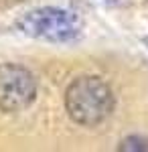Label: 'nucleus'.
I'll return each mask as SVG.
<instances>
[{"mask_svg": "<svg viewBox=\"0 0 148 152\" xmlns=\"http://www.w3.org/2000/svg\"><path fill=\"white\" fill-rule=\"evenodd\" d=\"M114 107L116 97L112 87L95 75L77 77L65 89V112L79 126H100L112 116Z\"/></svg>", "mask_w": 148, "mask_h": 152, "instance_id": "f257e3e1", "label": "nucleus"}, {"mask_svg": "<svg viewBox=\"0 0 148 152\" xmlns=\"http://www.w3.org/2000/svg\"><path fill=\"white\" fill-rule=\"evenodd\" d=\"M16 26L26 37L41 39L47 43H71L79 37L77 18L71 12L53 6H43L24 12L16 20Z\"/></svg>", "mask_w": 148, "mask_h": 152, "instance_id": "f03ea898", "label": "nucleus"}, {"mask_svg": "<svg viewBox=\"0 0 148 152\" xmlns=\"http://www.w3.org/2000/svg\"><path fill=\"white\" fill-rule=\"evenodd\" d=\"M37 97L33 73L16 63H0V112H23Z\"/></svg>", "mask_w": 148, "mask_h": 152, "instance_id": "7ed1b4c3", "label": "nucleus"}, {"mask_svg": "<svg viewBox=\"0 0 148 152\" xmlns=\"http://www.w3.org/2000/svg\"><path fill=\"white\" fill-rule=\"evenodd\" d=\"M120 150H148V138L142 136H128L126 140H122V144L118 146Z\"/></svg>", "mask_w": 148, "mask_h": 152, "instance_id": "20e7f679", "label": "nucleus"}]
</instances>
